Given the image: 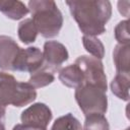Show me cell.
Returning a JSON list of instances; mask_svg holds the SVG:
<instances>
[{
    "label": "cell",
    "instance_id": "obj_1",
    "mask_svg": "<svg viewBox=\"0 0 130 130\" xmlns=\"http://www.w3.org/2000/svg\"><path fill=\"white\" fill-rule=\"evenodd\" d=\"M66 4L83 36L96 37L106 32V24L112 15L110 1H66Z\"/></svg>",
    "mask_w": 130,
    "mask_h": 130
},
{
    "label": "cell",
    "instance_id": "obj_2",
    "mask_svg": "<svg viewBox=\"0 0 130 130\" xmlns=\"http://www.w3.org/2000/svg\"><path fill=\"white\" fill-rule=\"evenodd\" d=\"M27 5L38 32L46 39L57 37L63 25V15L57 4L51 0H30Z\"/></svg>",
    "mask_w": 130,
    "mask_h": 130
},
{
    "label": "cell",
    "instance_id": "obj_3",
    "mask_svg": "<svg viewBox=\"0 0 130 130\" xmlns=\"http://www.w3.org/2000/svg\"><path fill=\"white\" fill-rule=\"evenodd\" d=\"M74 96L84 116L91 114L104 115L108 110L107 91L98 86L82 84L75 88Z\"/></svg>",
    "mask_w": 130,
    "mask_h": 130
},
{
    "label": "cell",
    "instance_id": "obj_4",
    "mask_svg": "<svg viewBox=\"0 0 130 130\" xmlns=\"http://www.w3.org/2000/svg\"><path fill=\"white\" fill-rule=\"evenodd\" d=\"M74 64L78 66L83 75V84H90L98 86L105 91L108 90L107 76L104 70V65L101 60L94 57L82 55L75 60Z\"/></svg>",
    "mask_w": 130,
    "mask_h": 130
},
{
    "label": "cell",
    "instance_id": "obj_5",
    "mask_svg": "<svg viewBox=\"0 0 130 130\" xmlns=\"http://www.w3.org/2000/svg\"><path fill=\"white\" fill-rule=\"evenodd\" d=\"M43 64V52L38 47H28L20 49L13 64V71L28 72L31 74L39 70Z\"/></svg>",
    "mask_w": 130,
    "mask_h": 130
},
{
    "label": "cell",
    "instance_id": "obj_6",
    "mask_svg": "<svg viewBox=\"0 0 130 130\" xmlns=\"http://www.w3.org/2000/svg\"><path fill=\"white\" fill-rule=\"evenodd\" d=\"M53 117L51 109L43 103H36L26 108L20 115L22 124L47 129Z\"/></svg>",
    "mask_w": 130,
    "mask_h": 130
},
{
    "label": "cell",
    "instance_id": "obj_7",
    "mask_svg": "<svg viewBox=\"0 0 130 130\" xmlns=\"http://www.w3.org/2000/svg\"><path fill=\"white\" fill-rule=\"evenodd\" d=\"M69 54L66 47L57 41H47L44 44V66L56 72L59 67L68 60Z\"/></svg>",
    "mask_w": 130,
    "mask_h": 130
},
{
    "label": "cell",
    "instance_id": "obj_8",
    "mask_svg": "<svg viewBox=\"0 0 130 130\" xmlns=\"http://www.w3.org/2000/svg\"><path fill=\"white\" fill-rule=\"evenodd\" d=\"M20 49L11 37L0 36V69L13 71V64Z\"/></svg>",
    "mask_w": 130,
    "mask_h": 130
},
{
    "label": "cell",
    "instance_id": "obj_9",
    "mask_svg": "<svg viewBox=\"0 0 130 130\" xmlns=\"http://www.w3.org/2000/svg\"><path fill=\"white\" fill-rule=\"evenodd\" d=\"M18 82L13 75L0 72V105H13L18 88Z\"/></svg>",
    "mask_w": 130,
    "mask_h": 130
},
{
    "label": "cell",
    "instance_id": "obj_10",
    "mask_svg": "<svg viewBox=\"0 0 130 130\" xmlns=\"http://www.w3.org/2000/svg\"><path fill=\"white\" fill-rule=\"evenodd\" d=\"M58 78L62 84L70 88H77L84 83L83 75L76 64H71L60 69Z\"/></svg>",
    "mask_w": 130,
    "mask_h": 130
},
{
    "label": "cell",
    "instance_id": "obj_11",
    "mask_svg": "<svg viewBox=\"0 0 130 130\" xmlns=\"http://www.w3.org/2000/svg\"><path fill=\"white\" fill-rule=\"evenodd\" d=\"M0 12H2L7 18L19 20L22 17H24L29 12V10L21 1L0 0Z\"/></svg>",
    "mask_w": 130,
    "mask_h": 130
},
{
    "label": "cell",
    "instance_id": "obj_12",
    "mask_svg": "<svg viewBox=\"0 0 130 130\" xmlns=\"http://www.w3.org/2000/svg\"><path fill=\"white\" fill-rule=\"evenodd\" d=\"M129 55H130L129 45H117L115 47L113 51V60L115 63L117 73H122V74L130 73Z\"/></svg>",
    "mask_w": 130,
    "mask_h": 130
},
{
    "label": "cell",
    "instance_id": "obj_13",
    "mask_svg": "<svg viewBox=\"0 0 130 130\" xmlns=\"http://www.w3.org/2000/svg\"><path fill=\"white\" fill-rule=\"evenodd\" d=\"M37 99V91L34 86L28 82H18V88L16 92V98L12 106L20 108L27 106Z\"/></svg>",
    "mask_w": 130,
    "mask_h": 130
},
{
    "label": "cell",
    "instance_id": "obj_14",
    "mask_svg": "<svg viewBox=\"0 0 130 130\" xmlns=\"http://www.w3.org/2000/svg\"><path fill=\"white\" fill-rule=\"evenodd\" d=\"M129 74L116 73L110 84L112 92L120 100L126 102L129 101Z\"/></svg>",
    "mask_w": 130,
    "mask_h": 130
},
{
    "label": "cell",
    "instance_id": "obj_15",
    "mask_svg": "<svg viewBox=\"0 0 130 130\" xmlns=\"http://www.w3.org/2000/svg\"><path fill=\"white\" fill-rule=\"evenodd\" d=\"M54 73L55 72L53 70L43 65L39 70L30 74V77L27 82L35 88H41L47 86L55 80Z\"/></svg>",
    "mask_w": 130,
    "mask_h": 130
},
{
    "label": "cell",
    "instance_id": "obj_16",
    "mask_svg": "<svg viewBox=\"0 0 130 130\" xmlns=\"http://www.w3.org/2000/svg\"><path fill=\"white\" fill-rule=\"evenodd\" d=\"M38 34V29L31 18H26L19 22L17 27V35L23 44H32L36 41Z\"/></svg>",
    "mask_w": 130,
    "mask_h": 130
},
{
    "label": "cell",
    "instance_id": "obj_17",
    "mask_svg": "<svg viewBox=\"0 0 130 130\" xmlns=\"http://www.w3.org/2000/svg\"><path fill=\"white\" fill-rule=\"evenodd\" d=\"M51 130H82L81 124L71 113L61 116L55 120Z\"/></svg>",
    "mask_w": 130,
    "mask_h": 130
},
{
    "label": "cell",
    "instance_id": "obj_18",
    "mask_svg": "<svg viewBox=\"0 0 130 130\" xmlns=\"http://www.w3.org/2000/svg\"><path fill=\"white\" fill-rule=\"evenodd\" d=\"M82 44L84 49L92 55L94 58L101 60L105 56V47L101 40H99L96 37L92 36H83L82 37Z\"/></svg>",
    "mask_w": 130,
    "mask_h": 130
},
{
    "label": "cell",
    "instance_id": "obj_19",
    "mask_svg": "<svg viewBox=\"0 0 130 130\" xmlns=\"http://www.w3.org/2000/svg\"><path fill=\"white\" fill-rule=\"evenodd\" d=\"M82 130H110L107 118L102 114H91L85 116Z\"/></svg>",
    "mask_w": 130,
    "mask_h": 130
},
{
    "label": "cell",
    "instance_id": "obj_20",
    "mask_svg": "<svg viewBox=\"0 0 130 130\" xmlns=\"http://www.w3.org/2000/svg\"><path fill=\"white\" fill-rule=\"evenodd\" d=\"M115 38L119 45H129L130 37L128 32V20L120 21L115 27Z\"/></svg>",
    "mask_w": 130,
    "mask_h": 130
},
{
    "label": "cell",
    "instance_id": "obj_21",
    "mask_svg": "<svg viewBox=\"0 0 130 130\" xmlns=\"http://www.w3.org/2000/svg\"><path fill=\"white\" fill-rule=\"evenodd\" d=\"M12 130H47V129H43V128H39V127H35V126H30V125H25V124H16Z\"/></svg>",
    "mask_w": 130,
    "mask_h": 130
},
{
    "label": "cell",
    "instance_id": "obj_22",
    "mask_svg": "<svg viewBox=\"0 0 130 130\" xmlns=\"http://www.w3.org/2000/svg\"><path fill=\"white\" fill-rule=\"evenodd\" d=\"M5 114H6V107L0 105V121H3L4 120Z\"/></svg>",
    "mask_w": 130,
    "mask_h": 130
},
{
    "label": "cell",
    "instance_id": "obj_23",
    "mask_svg": "<svg viewBox=\"0 0 130 130\" xmlns=\"http://www.w3.org/2000/svg\"><path fill=\"white\" fill-rule=\"evenodd\" d=\"M0 130H6L5 129V126L3 124V121H0Z\"/></svg>",
    "mask_w": 130,
    "mask_h": 130
},
{
    "label": "cell",
    "instance_id": "obj_24",
    "mask_svg": "<svg viewBox=\"0 0 130 130\" xmlns=\"http://www.w3.org/2000/svg\"><path fill=\"white\" fill-rule=\"evenodd\" d=\"M125 130H129V128H127V129H125Z\"/></svg>",
    "mask_w": 130,
    "mask_h": 130
}]
</instances>
